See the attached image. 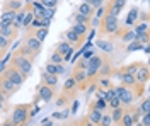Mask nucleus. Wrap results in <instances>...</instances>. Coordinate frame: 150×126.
I'll return each instance as SVG.
<instances>
[{
	"label": "nucleus",
	"mask_w": 150,
	"mask_h": 126,
	"mask_svg": "<svg viewBox=\"0 0 150 126\" xmlns=\"http://www.w3.org/2000/svg\"><path fill=\"white\" fill-rule=\"evenodd\" d=\"M121 26H120V19L116 17V15H111V14H104V17L101 19V24H99V29H97V36L99 38H104V36H108V38L111 39L118 29H120Z\"/></svg>",
	"instance_id": "nucleus-1"
},
{
	"label": "nucleus",
	"mask_w": 150,
	"mask_h": 126,
	"mask_svg": "<svg viewBox=\"0 0 150 126\" xmlns=\"http://www.w3.org/2000/svg\"><path fill=\"white\" fill-rule=\"evenodd\" d=\"M33 106H34V102H26V104H16V106H12L10 118H12V121L16 123V126L26 125V123L31 121Z\"/></svg>",
	"instance_id": "nucleus-2"
},
{
	"label": "nucleus",
	"mask_w": 150,
	"mask_h": 126,
	"mask_svg": "<svg viewBox=\"0 0 150 126\" xmlns=\"http://www.w3.org/2000/svg\"><path fill=\"white\" fill-rule=\"evenodd\" d=\"M10 63L17 68L24 77L28 78L29 73H31V70H33V63H34V61H33L31 58H28V56H22V55H16V53H12Z\"/></svg>",
	"instance_id": "nucleus-3"
},
{
	"label": "nucleus",
	"mask_w": 150,
	"mask_h": 126,
	"mask_svg": "<svg viewBox=\"0 0 150 126\" xmlns=\"http://www.w3.org/2000/svg\"><path fill=\"white\" fill-rule=\"evenodd\" d=\"M137 87V85H135ZM135 87H125V85H114V90H116V96L121 99L123 106H131L133 104V101L137 99V96H135Z\"/></svg>",
	"instance_id": "nucleus-4"
},
{
	"label": "nucleus",
	"mask_w": 150,
	"mask_h": 126,
	"mask_svg": "<svg viewBox=\"0 0 150 126\" xmlns=\"http://www.w3.org/2000/svg\"><path fill=\"white\" fill-rule=\"evenodd\" d=\"M72 77L77 80V84H79V89H80V90H87L89 85L92 84V82L89 80L87 70H85V68H80L79 65H75V67L72 68Z\"/></svg>",
	"instance_id": "nucleus-5"
},
{
	"label": "nucleus",
	"mask_w": 150,
	"mask_h": 126,
	"mask_svg": "<svg viewBox=\"0 0 150 126\" xmlns=\"http://www.w3.org/2000/svg\"><path fill=\"white\" fill-rule=\"evenodd\" d=\"M36 94L41 97V101L43 102H51V101H55L56 99V87H50L46 84H38L36 85Z\"/></svg>",
	"instance_id": "nucleus-6"
},
{
	"label": "nucleus",
	"mask_w": 150,
	"mask_h": 126,
	"mask_svg": "<svg viewBox=\"0 0 150 126\" xmlns=\"http://www.w3.org/2000/svg\"><path fill=\"white\" fill-rule=\"evenodd\" d=\"M2 75L4 77H7L9 80H12L14 84H17V85H22L24 82H26V77L19 72L17 68L14 67L12 63H9V67H5V68H2Z\"/></svg>",
	"instance_id": "nucleus-7"
},
{
	"label": "nucleus",
	"mask_w": 150,
	"mask_h": 126,
	"mask_svg": "<svg viewBox=\"0 0 150 126\" xmlns=\"http://www.w3.org/2000/svg\"><path fill=\"white\" fill-rule=\"evenodd\" d=\"M19 89H21V85L14 84V82H12V80H9L7 77L0 75V92H2V97H10V96H14Z\"/></svg>",
	"instance_id": "nucleus-8"
},
{
	"label": "nucleus",
	"mask_w": 150,
	"mask_h": 126,
	"mask_svg": "<svg viewBox=\"0 0 150 126\" xmlns=\"http://www.w3.org/2000/svg\"><path fill=\"white\" fill-rule=\"evenodd\" d=\"M111 39H120L121 43H126V44H128V43H131V41L137 39V32H135V29L130 27V26H126V27H120L118 32H116Z\"/></svg>",
	"instance_id": "nucleus-9"
},
{
	"label": "nucleus",
	"mask_w": 150,
	"mask_h": 126,
	"mask_svg": "<svg viewBox=\"0 0 150 126\" xmlns=\"http://www.w3.org/2000/svg\"><path fill=\"white\" fill-rule=\"evenodd\" d=\"M19 31L21 29H19L14 22H4V20H0V34H2V36L16 41L17 36H19Z\"/></svg>",
	"instance_id": "nucleus-10"
},
{
	"label": "nucleus",
	"mask_w": 150,
	"mask_h": 126,
	"mask_svg": "<svg viewBox=\"0 0 150 126\" xmlns=\"http://www.w3.org/2000/svg\"><path fill=\"white\" fill-rule=\"evenodd\" d=\"M79 90H80V89H79L77 80H75L72 75H70V77H67V80L63 82V87H62V92L75 99V96H77V92H79Z\"/></svg>",
	"instance_id": "nucleus-11"
},
{
	"label": "nucleus",
	"mask_w": 150,
	"mask_h": 126,
	"mask_svg": "<svg viewBox=\"0 0 150 126\" xmlns=\"http://www.w3.org/2000/svg\"><path fill=\"white\" fill-rule=\"evenodd\" d=\"M24 43H26V44H28V46L33 49L36 55H39V53H41V49H43V41H39V39H38L33 32H29V31H26Z\"/></svg>",
	"instance_id": "nucleus-12"
},
{
	"label": "nucleus",
	"mask_w": 150,
	"mask_h": 126,
	"mask_svg": "<svg viewBox=\"0 0 150 126\" xmlns=\"http://www.w3.org/2000/svg\"><path fill=\"white\" fill-rule=\"evenodd\" d=\"M72 29H74L79 36H80V46H82L85 41H87V36H89V32H91V26L82 24V22H74Z\"/></svg>",
	"instance_id": "nucleus-13"
},
{
	"label": "nucleus",
	"mask_w": 150,
	"mask_h": 126,
	"mask_svg": "<svg viewBox=\"0 0 150 126\" xmlns=\"http://www.w3.org/2000/svg\"><path fill=\"white\" fill-rule=\"evenodd\" d=\"M103 111L101 109H97L96 106H92V104H89V111H87V119L92 123V125H96V126H99V123H101V119H103Z\"/></svg>",
	"instance_id": "nucleus-14"
},
{
	"label": "nucleus",
	"mask_w": 150,
	"mask_h": 126,
	"mask_svg": "<svg viewBox=\"0 0 150 126\" xmlns=\"http://www.w3.org/2000/svg\"><path fill=\"white\" fill-rule=\"evenodd\" d=\"M145 65V61H131L128 65H123L120 70H121L123 73H130V75H137L138 73V70Z\"/></svg>",
	"instance_id": "nucleus-15"
},
{
	"label": "nucleus",
	"mask_w": 150,
	"mask_h": 126,
	"mask_svg": "<svg viewBox=\"0 0 150 126\" xmlns=\"http://www.w3.org/2000/svg\"><path fill=\"white\" fill-rule=\"evenodd\" d=\"M75 12H77V14H82V15H89V17H94V15H96V9H94V7L89 4V2H87V0L80 2Z\"/></svg>",
	"instance_id": "nucleus-16"
},
{
	"label": "nucleus",
	"mask_w": 150,
	"mask_h": 126,
	"mask_svg": "<svg viewBox=\"0 0 150 126\" xmlns=\"http://www.w3.org/2000/svg\"><path fill=\"white\" fill-rule=\"evenodd\" d=\"M138 20H140V9L138 7H131L130 12H128V15H126V26H135V24H138Z\"/></svg>",
	"instance_id": "nucleus-17"
},
{
	"label": "nucleus",
	"mask_w": 150,
	"mask_h": 126,
	"mask_svg": "<svg viewBox=\"0 0 150 126\" xmlns=\"http://www.w3.org/2000/svg\"><path fill=\"white\" fill-rule=\"evenodd\" d=\"M21 9H24L22 0H4V4H2V10H16V12H19Z\"/></svg>",
	"instance_id": "nucleus-18"
},
{
	"label": "nucleus",
	"mask_w": 150,
	"mask_h": 126,
	"mask_svg": "<svg viewBox=\"0 0 150 126\" xmlns=\"http://www.w3.org/2000/svg\"><path fill=\"white\" fill-rule=\"evenodd\" d=\"M58 77H60V75H53V73H48L46 70H43V73H41V82L46 84V85H50V87H58Z\"/></svg>",
	"instance_id": "nucleus-19"
},
{
	"label": "nucleus",
	"mask_w": 150,
	"mask_h": 126,
	"mask_svg": "<svg viewBox=\"0 0 150 126\" xmlns=\"http://www.w3.org/2000/svg\"><path fill=\"white\" fill-rule=\"evenodd\" d=\"M45 70H46L48 73H53V75H63L67 72V68L63 65H56V63H51V61H46Z\"/></svg>",
	"instance_id": "nucleus-20"
},
{
	"label": "nucleus",
	"mask_w": 150,
	"mask_h": 126,
	"mask_svg": "<svg viewBox=\"0 0 150 126\" xmlns=\"http://www.w3.org/2000/svg\"><path fill=\"white\" fill-rule=\"evenodd\" d=\"M135 77H137V80H138L140 84H147V82L150 80V67H149V63H145V65L138 70V73H137Z\"/></svg>",
	"instance_id": "nucleus-21"
},
{
	"label": "nucleus",
	"mask_w": 150,
	"mask_h": 126,
	"mask_svg": "<svg viewBox=\"0 0 150 126\" xmlns=\"http://www.w3.org/2000/svg\"><path fill=\"white\" fill-rule=\"evenodd\" d=\"M114 70H116V68L112 67L111 60H109V58H106V61H104V65L101 67V70H99V77H112ZM99 77H97V78H99Z\"/></svg>",
	"instance_id": "nucleus-22"
},
{
	"label": "nucleus",
	"mask_w": 150,
	"mask_h": 126,
	"mask_svg": "<svg viewBox=\"0 0 150 126\" xmlns=\"http://www.w3.org/2000/svg\"><path fill=\"white\" fill-rule=\"evenodd\" d=\"M65 39L68 41V43H70V44H74L75 49L80 48V36H79V34H77V32L72 29V27H70V29L65 32Z\"/></svg>",
	"instance_id": "nucleus-23"
},
{
	"label": "nucleus",
	"mask_w": 150,
	"mask_h": 126,
	"mask_svg": "<svg viewBox=\"0 0 150 126\" xmlns=\"http://www.w3.org/2000/svg\"><path fill=\"white\" fill-rule=\"evenodd\" d=\"M137 123H135V118H133V113H131V106L126 107V111H125V114H123L121 118V123H120V126H135Z\"/></svg>",
	"instance_id": "nucleus-24"
},
{
	"label": "nucleus",
	"mask_w": 150,
	"mask_h": 126,
	"mask_svg": "<svg viewBox=\"0 0 150 126\" xmlns=\"http://www.w3.org/2000/svg\"><path fill=\"white\" fill-rule=\"evenodd\" d=\"M121 7L114 2V0H108L106 2V14H111V15H116V17H120V14H121Z\"/></svg>",
	"instance_id": "nucleus-25"
},
{
	"label": "nucleus",
	"mask_w": 150,
	"mask_h": 126,
	"mask_svg": "<svg viewBox=\"0 0 150 126\" xmlns=\"http://www.w3.org/2000/svg\"><path fill=\"white\" fill-rule=\"evenodd\" d=\"M75 99L74 97H70V96H67V94H60V96H56V99H55V106L56 107H68V104L70 102H74Z\"/></svg>",
	"instance_id": "nucleus-26"
},
{
	"label": "nucleus",
	"mask_w": 150,
	"mask_h": 126,
	"mask_svg": "<svg viewBox=\"0 0 150 126\" xmlns=\"http://www.w3.org/2000/svg\"><path fill=\"white\" fill-rule=\"evenodd\" d=\"M12 46V39L5 38V36H2L0 34V56L4 58L5 55H9V48Z\"/></svg>",
	"instance_id": "nucleus-27"
},
{
	"label": "nucleus",
	"mask_w": 150,
	"mask_h": 126,
	"mask_svg": "<svg viewBox=\"0 0 150 126\" xmlns=\"http://www.w3.org/2000/svg\"><path fill=\"white\" fill-rule=\"evenodd\" d=\"M55 49H56V51H60V53L63 55V58H65V55H68L72 49H75V46H74V44H70V43L65 39V41H60V43L56 44Z\"/></svg>",
	"instance_id": "nucleus-28"
},
{
	"label": "nucleus",
	"mask_w": 150,
	"mask_h": 126,
	"mask_svg": "<svg viewBox=\"0 0 150 126\" xmlns=\"http://www.w3.org/2000/svg\"><path fill=\"white\" fill-rule=\"evenodd\" d=\"M125 111H126V106H120V107H116V109L111 111L112 123H114V125H120V123H121V118H123V114H125Z\"/></svg>",
	"instance_id": "nucleus-29"
},
{
	"label": "nucleus",
	"mask_w": 150,
	"mask_h": 126,
	"mask_svg": "<svg viewBox=\"0 0 150 126\" xmlns=\"http://www.w3.org/2000/svg\"><path fill=\"white\" fill-rule=\"evenodd\" d=\"M16 17H17L16 10H2V14H0V20H4V22H16Z\"/></svg>",
	"instance_id": "nucleus-30"
},
{
	"label": "nucleus",
	"mask_w": 150,
	"mask_h": 126,
	"mask_svg": "<svg viewBox=\"0 0 150 126\" xmlns=\"http://www.w3.org/2000/svg\"><path fill=\"white\" fill-rule=\"evenodd\" d=\"M74 22H82V24H87V26H91L92 27L94 24V17H89V15H82V14H74Z\"/></svg>",
	"instance_id": "nucleus-31"
},
{
	"label": "nucleus",
	"mask_w": 150,
	"mask_h": 126,
	"mask_svg": "<svg viewBox=\"0 0 150 126\" xmlns=\"http://www.w3.org/2000/svg\"><path fill=\"white\" fill-rule=\"evenodd\" d=\"M48 61H51V63H56V65H63L65 63V58H63V55L60 53V51H51V55H50V58Z\"/></svg>",
	"instance_id": "nucleus-32"
},
{
	"label": "nucleus",
	"mask_w": 150,
	"mask_h": 126,
	"mask_svg": "<svg viewBox=\"0 0 150 126\" xmlns=\"http://www.w3.org/2000/svg\"><path fill=\"white\" fill-rule=\"evenodd\" d=\"M97 85H99V89H103V90H108V89L114 87L112 82H111V77H99L97 78Z\"/></svg>",
	"instance_id": "nucleus-33"
},
{
	"label": "nucleus",
	"mask_w": 150,
	"mask_h": 126,
	"mask_svg": "<svg viewBox=\"0 0 150 126\" xmlns=\"http://www.w3.org/2000/svg\"><path fill=\"white\" fill-rule=\"evenodd\" d=\"M97 46H99V48L103 49L104 53H111L112 49H114V46H112V43H111V41H104L103 38H99V39H97Z\"/></svg>",
	"instance_id": "nucleus-34"
},
{
	"label": "nucleus",
	"mask_w": 150,
	"mask_h": 126,
	"mask_svg": "<svg viewBox=\"0 0 150 126\" xmlns=\"http://www.w3.org/2000/svg\"><path fill=\"white\" fill-rule=\"evenodd\" d=\"M143 43H140L138 39H135V41H131V43H128V46H126V51L128 53H131V51H137V49H143Z\"/></svg>",
	"instance_id": "nucleus-35"
},
{
	"label": "nucleus",
	"mask_w": 150,
	"mask_h": 126,
	"mask_svg": "<svg viewBox=\"0 0 150 126\" xmlns=\"http://www.w3.org/2000/svg\"><path fill=\"white\" fill-rule=\"evenodd\" d=\"M24 17H26V12H24V9H21V10L17 12V17H16V22H14V24L17 26L19 29H22V27H24Z\"/></svg>",
	"instance_id": "nucleus-36"
},
{
	"label": "nucleus",
	"mask_w": 150,
	"mask_h": 126,
	"mask_svg": "<svg viewBox=\"0 0 150 126\" xmlns=\"http://www.w3.org/2000/svg\"><path fill=\"white\" fill-rule=\"evenodd\" d=\"M133 27H135V32H137V36H138V34H143V32H147V31L150 29L149 22H140V24H135Z\"/></svg>",
	"instance_id": "nucleus-37"
},
{
	"label": "nucleus",
	"mask_w": 150,
	"mask_h": 126,
	"mask_svg": "<svg viewBox=\"0 0 150 126\" xmlns=\"http://www.w3.org/2000/svg\"><path fill=\"white\" fill-rule=\"evenodd\" d=\"M114 123H112V116L111 113L108 111V113H104L103 114V119H101V123H99V126H112Z\"/></svg>",
	"instance_id": "nucleus-38"
},
{
	"label": "nucleus",
	"mask_w": 150,
	"mask_h": 126,
	"mask_svg": "<svg viewBox=\"0 0 150 126\" xmlns=\"http://www.w3.org/2000/svg\"><path fill=\"white\" fill-rule=\"evenodd\" d=\"M108 106H109V109H108V111H109V113H111L112 109H116V107L123 106V102H121V99H120V97L116 96V97H112L111 101H109V102H108Z\"/></svg>",
	"instance_id": "nucleus-39"
},
{
	"label": "nucleus",
	"mask_w": 150,
	"mask_h": 126,
	"mask_svg": "<svg viewBox=\"0 0 150 126\" xmlns=\"http://www.w3.org/2000/svg\"><path fill=\"white\" fill-rule=\"evenodd\" d=\"M138 106H140V109H142V113H143V114H149V113H150V97L143 99Z\"/></svg>",
	"instance_id": "nucleus-40"
},
{
	"label": "nucleus",
	"mask_w": 150,
	"mask_h": 126,
	"mask_svg": "<svg viewBox=\"0 0 150 126\" xmlns=\"http://www.w3.org/2000/svg\"><path fill=\"white\" fill-rule=\"evenodd\" d=\"M38 2H41L46 9H56V5L60 4V0H38Z\"/></svg>",
	"instance_id": "nucleus-41"
},
{
	"label": "nucleus",
	"mask_w": 150,
	"mask_h": 126,
	"mask_svg": "<svg viewBox=\"0 0 150 126\" xmlns=\"http://www.w3.org/2000/svg\"><path fill=\"white\" fill-rule=\"evenodd\" d=\"M89 119H87V116H82L80 119H75V121H72V126H89Z\"/></svg>",
	"instance_id": "nucleus-42"
},
{
	"label": "nucleus",
	"mask_w": 150,
	"mask_h": 126,
	"mask_svg": "<svg viewBox=\"0 0 150 126\" xmlns=\"http://www.w3.org/2000/svg\"><path fill=\"white\" fill-rule=\"evenodd\" d=\"M137 39H138L140 43H143V44L150 43V29L147 31V32H143V34H138V36H137Z\"/></svg>",
	"instance_id": "nucleus-43"
},
{
	"label": "nucleus",
	"mask_w": 150,
	"mask_h": 126,
	"mask_svg": "<svg viewBox=\"0 0 150 126\" xmlns=\"http://www.w3.org/2000/svg\"><path fill=\"white\" fill-rule=\"evenodd\" d=\"M91 5H92L94 9L97 10V9H101V7H104L106 5V0H87Z\"/></svg>",
	"instance_id": "nucleus-44"
},
{
	"label": "nucleus",
	"mask_w": 150,
	"mask_h": 126,
	"mask_svg": "<svg viewBox=\"0 0 150 126\" xmlns=\"http://www.w3.org/2000/svg\"><path fill=\"white\" fill-rule=\"evenodd\" d=\"M140 20L142 22H150V10H147V12H140Z\"/></svg>",
	"instance_id": "nucleus-45"
},
{
	"label": "nucleus",
	"mask_w": 150,
	"mask_h": 126,
	"mask_svg": "<svg viewBox=\"0 0 150 126\" xmlns=\"http://www.w3.org/2000/svg\"><path fill=\"white\" fill-rule=\"evenodd\" d=\"M2 126H16V123L12 121V118H9V119H5V121L2 123Z\"/></svg>",
	"instance_id": "nucleus-46"
},
{
	"label": "nucleus",
	"mask_w": 150,
	"mask_h": 126,
	"mask_svg": "<svg viewBox=\"0 0 150 126\" xmlns=\"http://www.w3.org/2000/svg\"><path fill=\"white\" fill-rule=\"evenodd\" d=\"M77 109H79V101L75 99L74 104H72V109H70V111H72V113H77Z\"/></svg>",
	"instance_id": "nucleus-47"
},
{
	"label": "nucleus",
	"mask_w": 150,
	"mask_h": 126,
	"mask_svg": "<svg viewBox=\"0 0 150 126\" xmlns=\"http://www.w3.org/2000/svg\"><path fill=\"white\" fill-rule=\"evenodd\" d=\"M70 113H72V111H68V107H65V111L62 113V119H67V118H68V114H70Z\"/></svg>",
	"instance_id": "nucleus-48"
},
{
	"label": "nucleus",
	"mask_w": 150,
	"mask_h": 126,
	"mask_svg": "<svg viewBox=\"0 0 150 126\" xmlns=\"http://www.w3.org/2000/svg\"><path fill=\"white\" fill-rule=\"evenodd\" d=\"M94 55H96V53H94V51H85V55H84V58H87V60H91L94 56Z\"/></svg>",
	"instance_id": "nucleus-49"
},
{
	"label": "nucleus",
	"mask_w": 150,
	"mask_h": 126,
	"mask_svg": "<svg viewBox=\"0 0 150 126\" xmlns=\"http://www.w3.org/2000/svg\"><path fill=\"white\" fill-rule=\"evenodd\" d=\"M114 2H116V4H118V5H120V7H125V5H126V0H114Z\"/></svg>",
	"instance_id": "nucleus-50"
},
{
	"label": "nucleus",
	"mask_w": 150,
	"mask_h": 126,
	"mask_svg": "<svg viewBox=\"0 0 150 126\" xmlns=\"http://www.w3.org/2000/svg\"><path fill=\"white\" fill-rule=\"evenodd\" d=\"M143 51H145L147 55H150V43H147V44L143 46Z\"/></svg>",
	"instance_id": "nucleus-51"
},
{
	"label": "nucleus",
	"mask_w": 150,
	"mask_h": 126,
	"mask_svg": "<svg viewBox=\"0 0 150 126\" xmlns=\"http://www.w3.org/2000/svg\"><path fill=\"white\" fill-rule=\"evenodd\" d=\"M62 126H72V123H65V125H62Z\"/></svg>",
	"instance_id": "nucleus-52"
},
{
	"label": "nucleus",
	"mask_w": 150,
	"mask_h": 126,
	"mask_svg": "<svg viewBox=\"0 0 150 126\" xmlns=\"http://www.w3.org/2000/svg\"><path fill=\"white\" fill-rule=\"evenodd\" d=\"M143 2H150V0H143Z\"/></svg>",
	"instance_id": "nucleus-53"
},
{
	"label": "nucleus",
	"mask_w": 150,
	"mask_h": 126,
	"mask_svg": "<svg viewBox=\"0 0 150 126\" xmlns=\"http://www.w3.org/2000/svg\"><path fill=\"white\" fill-rule=\"evenodd\" d=\"M112 126H120V125H112Z\"/></svg>",
	"instance_id": "nucleus-54"
}]
</instances>
